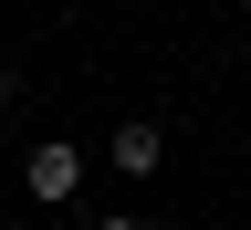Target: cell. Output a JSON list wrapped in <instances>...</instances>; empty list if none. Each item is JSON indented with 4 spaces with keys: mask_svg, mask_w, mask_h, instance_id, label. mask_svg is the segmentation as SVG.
<instances>
[{
    "mask_svg": "<svg viewBox=\"0 0 251 230\" xmlns=\"http://www.w3.org/2000/svg\"><path fill=\"white\" fill-rule=\"evenodd\" d=\"M21 178H31V199H74V188H84V157L63 147V136H42V147H31V168H21Z\"/></svg>",
    "mask_w": 251,
    "mask_h": 230,
    "instance_id": "cell-1",
    "label": "cell"
},
{
    "mask_svg": "<svg viewBox=\"0 0 251 230\" xmlns=\"http://www.w3.org/2000/svg\"><path fill=\"white\" fill-rule=\"evenodd\" d=\"M94 230H147V220H126V209H115V220H94Z\"/></svg>",
    "mask_w": 251,
    "mask_h": 230,
    "instance_id": "cell-3",
    "label": "cell"
},
{
    "mask_svg": "<svg viewBox=\"0 0 251 230\" xmlns=\"http://www.w3.org/2000/svg\"><path fill=\"white\" fill-rule=\"evenodd\" d=\"M0 115H11V84H0Z\"/></svg>",
    "mask_w": 251,
    "mask_h": 230,
    "instance_id": "cell-4",
    "label": "cell"
},
{
    "mask_svg": "<svg viewBox=\"0 0 251 230\" xmlns=\"http://www.w3.org/2000/svg\"><path fill=\"white\" fill-rule=\"evenodd\" d=\"M105 157H115V178H157V168H168V136H157V126H147V115H126Z\"/></svg>",
    "mask_w": 251,
    "mask_h": 230,
    "instance_id": "cell-2",
    "label": "cell"
}]
</instances>
